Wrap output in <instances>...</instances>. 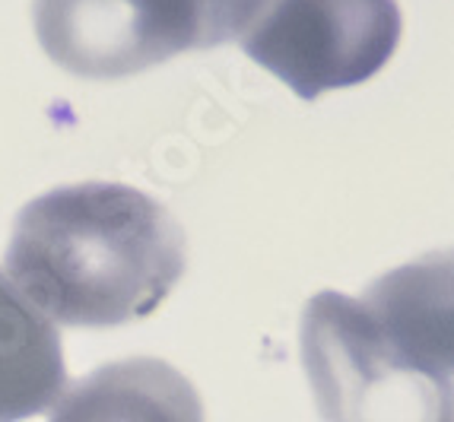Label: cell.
Wrapping results in <instances>:
<instances>
[{
	"label": "cell",
	"instance_id": "obj_4",
	"mask_svg": "<svg viewBox=\"0 0 454 422\" xmlns=\"http://www.w3.org/2000/svg\"><path fill=\"white\" fill-rule=\"evenodd\" d=\"M363 305L407 359L454 375V248L432 251L369 286Z\"/></svg>",
	"mask_w": 454,
	"mask_h": 422
},
{
	"label": "cell",
	"instance_id": "obj_1",
	"mask_svg": "<svg viewBox=\"0 0 454 422\" xmlns=\"http://www.w3.org/2000/svg\"><path fill=\"white\" fill-rule=\"evenodd\" d=\"M7 277L64 327L150 317L188 267L184 232L144 191L114 181L64 184L20 210Z\"/></svg>",
	"mask_w": 454,
	"mask_h": 422
},
{
	"label": "cell",
	"instance_id": "obj_2",
	"mask_svg": "<svg viewBox=\"0 0 454 422\" xmlns=\"http://www.w3.org/2000/svg\"><path fill=\"white\" fill-rule=\"evenodd\" d=\"M299 343L325 422H454L451 381L407 359L359 299L318 293Z\"/></svg>",
	"mask_w": 454,
	"mask_h": 422
},
{
	"label": "cell",
	"instance_id": "obj_5",
	"mask_svg": "<svg viewBox=\"0 0 454 422\" xmlns=\"http://www.w3.org/2000/svg\"><path fill=\"white\" fill-rule=\"evenodd\" d=\"M54 403L51 422H204L194 385L150 356L98 365Z\"/></svg>",
	"mask_w": 454,
	"mask_h": 422
},
{
	"label": "cell",
	"instance_id": "obj_6",
	"mask_svg": "<svg viewBox=\"0 0 454 422\" xmlns=\"http://www.w3.org/2000/svg\"><path fill=\"white\" fill-rule=\"evenodd\" d=\"M67 385L61 333L0 270V422L45 413Z\"/></svg>",
	"mask_w": 454,
	"mask_h": 422
},
{
	"label": "cell",
	"instance_id": "obj_3",
	"mask_svg": "<svg viewBox=\"0 0 454 422\" xmlns=\"http://www.w3.org/2000/svg\"><path fill=\"white\" fill-rule=\"evenodd\" d=\"M401 26L397 0H264L239 45L299 98H318L379 74Z\"/></svg>",
	"mask_w": 454,
	"mask_h": 422
}]
</instances>
